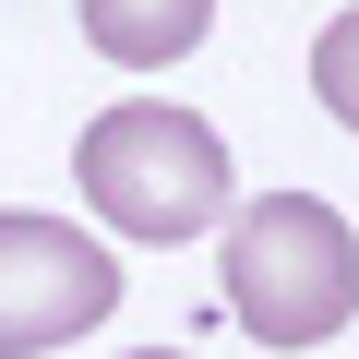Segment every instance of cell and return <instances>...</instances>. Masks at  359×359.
<instances>
[{"label":"cell","mask_w":359,"mask_h":359,"mask_svg":"<svg viewBox=\"0 0 359 359\" xmlns=\"http://www.w3.org/2000/svg\"><path fill=\"white\" fill-rule=\"evenodd\" d=\"M216 287H228L240 335H264V347H323V335L359 311V228H347L323 192H252V204L228 216Z\"/></svg>","instance_id":"cell-1"},{"label":"cell","mask_w":359,"mask_h":359,"mask_svg":"<svg viewBox=\"0 0 359 359\" xmlns=\"http://www.w3.org/2000/svg\"><path fill=\"white\" fill-rule=\"evenodd\" d=\"M72 192H84L120 240L168 252V240H204V228L228 216V144H216L192 108L132 96V108L84 120V144H72Z\"/></svg>","instance_id":"cell-2"},{"label":"cell","mask_w":359,"mask_h":359,"mask_svg":"<svg viewBox=\"0 0 359 359\" xmlns=\"http://www.w3.org/2000/svg\"><path fill=\"white\" fill-rule=\"evenodd\" d=\"M120 311V264L60 216H0V359L72 347Z\"/></svg>","instance_id":"cell-3"},{"label":"cell","mask_w":359,"mask_h":359,"mask_svg":"<svg viewBox=\"0 0 359 359\" xmlns=\"http://www.w3.org/2000/svg\"><path fill=\"white\" fill-rule=\"evenodd\" d=\"M204 25H216V0H84V36H96V60H120V72L192 60Z\"/></svg>","instance_id":"cell-4"},{"label":"cell","mask_w":359,"mask_h":359,"mask_svg":"<svg viewBox=\"0 0 359 359\" xmlns=\"http://www.w3.org/2000/svg\"><path fill=\"white\" fill-rule=\"evenodd\" d=\"M311 96H323V108H335V120L359 132V0H347V13H335V25L311 36Z\"/></svg>","instance_id":"cell-5"},{"label":"cell","mask_w":359,"mask_h":359,"mask_svg":"<svg viewBox=\"0 0 359 359\" xmlns=\"http://www.w3.org/2000/svg\"><path fill=\"white\" fill-rule=\"evenodd\" d=\"M132 359H180V347H132Z\"/></svg>","instance_id":"cell-6"}]
</instances>
